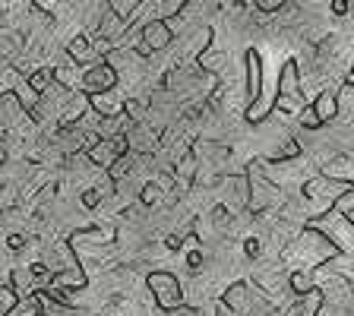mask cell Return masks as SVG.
Segmentation results:
<instances>
[{
  "label": "cell",
  "instance_id": "4",
  "mask_svg": "<svg viewBox=\"0 0 354 316\" xmlns=\"http://www.w3.org/2000/svg\"><path fill=\"white\" fill-rule=\"evenodd\" d=\"M146 285L152 291L155 304L165 310V313H177V310H184V288H180V279L168 269H155V272L146 275Z\"/></svg>",
  "mask_w": 354,
  "mask_h": 316
},
{
  "label": "cell",
  "instance_id": "10",
  "mask_svg": "<svg viewBox=\"0 0 354 316\" xmlns=\"http://www.w3.org/2000/svg\"><path fill=\"white\" fill-rule=\"evenodd\" d=\"M66 57L73 60L76 66H92V64H98V60H104L102 54H98V48H95V41H88L86 35H73L70 38V44H66Z\"/></svg>",
  "mask_w": 354,
  "mask_h": 316
},
{
  "label": "cell",
  "instance_id": "1",
  "mask_svg": "<svg viewBox=\"0 0 354 316\" xmlns=\"http://www.w3.org/2000/svg\"><path fill=\"white\" fill-rule=\"evenodd\" d=\"M339 253L342 247L335 243V237H329L319 228H304L281 253V263L291 272H310V269H319V266L339 259Z\"/></svg>",
  "mask_w": 354,
  "mask_h": 316
},
{
  "label": "cell",
  "instance_id": "7",
  "mask_svg": "<svg viewBox=\"0 0 354 316\" xmlns=\"http://www.w3.org/2000/svg\"><path fill=\"white\" fill-rule=\"evenodd\" d=\"M127 149H130V142H127V136H114V140H98V146L88 149V162L95 165V168H114V165L120 162V158H127Z\"/></svg>",
  "mask_w": 354,
  "mask_h": 316
},
{
  "label": "cell",
  "instance_id": "26",
  "mask_svg": "<svg viewBox=\"0 0 354 316\" xmlns=\"http://www.w3.org/2000/svg\"><path fill=\"white\" fill-rule=\"evenodd\" d=\"M348 10H351V3H348V0H335V3H332V13H339V16H345Z\"/></svg>",
  "mask_w": 354,
  "mask_h": 316
},
{
  "label": "cell",
  "instance_id": "24",
  "mask_svg": "<svg viewBox=\"0 0 354 316\" xmlns=\"http://www.w3.org/2000/svg\"><path fill=\"white\" fill-rule=\"evenodd\" d=\"M22 247H26V237H22V234H10L7 237V250L10 253H19Z\"/></svg>",
  "mask_w": 354,
  "mask_h": 316
},
{
  "label": "cell",
  "instance_id": "19",
  "mask_svg": "<svg viewBox=\"0 0 354 316\" xmlns=\"http://www.w3.org/2000/svg\"><path fill=\"white\" fill-rule=\"evenodd\" d=\"M29 275H32V281H35V285H51V281H54V272L44 263H32L29 266Z\"/></svg>",
  "mask_w": 354,
  "mask_h": 316
},
{
  "label": "cell",
  "instance_id": "27",
  "mask_svg": "<svg viewBox=\"0 0 354 316\" xmlns=\"http://www.w3.org/2000/svg\"><path fill=\"white\" fill-rule=\"evenodd\" d=\"M345 86H351V89H354V60H351V66H348V76H345Z\"/></svg>",
  "mask_w": 354,
  "mask_h": 316
},
{
  "label": "cell",
  "instance_id": "25",
  "mask_svg": "<svg viewBox=\"0 0 354 316\" xmlns=\"http://www.w3.org/2000/svg\"><path fill=\"white\" fill-rule=\"evenodd\" d=\"M13 203H16V190L13 187H3V209H13Z\"/></svg>",
  "mask_w": 354,
  "mask_h": 316
},
{
  "label": "cell",
  "instance_id": "8",
  "mask_svg": "<svg viewBox=\"0 0 354 316\" xmlns=\"http://www.w3.org/2000/svg\"><path fill=\"white\" fill-rule=\"evenodd\" d=\"M158 127L149 124V120H140V124H130V130H127V142H130V152H155L158 149Z\"/></svg>",
  "mask_w": 354,
  "mask_h": 316
},
{
  "label": "cell",
  "instance_id": "11",
  "mask_svg": "<svg viewBox=\"0 0 354 316\" xmlns=\"http://www.w3.org/2000/svg\"><path fill=\"white\" fill-rule=\"evenodd\" d=\"M243 64H247V70H243V73H247V98L257 104L259 98H263V60H259V54L250 48V51L243 54Z\"/></svg>",
  "mask_w": 354,
  "mask_h": 316
},
{
  "label": "cell",
  "instance_id": "6",
  "mask_svg": "<svg viewBox=\"0 0 354 316\" xmlns=\"http://www.w3.org/2000/svg\"><path fill=\"white\" fill-rule=\"evenodd\" d=\"M171 41H174V32L168 29V22L155 19V22H149V26H142L140 29L136 54H140V57H149V54H155V51H165Z\"/></svg>",
  "mask_w": 354,
  "mask_h": 316
},
{
  "label": "cell",
  "instance_id": "12",
  "mask_svg": "<svg viewBox=\"0 0 354 316\" xmlns=\"http://www.w3.org/2000/svg\"><path fill=\"white\" fill-rule=\"evenodd\" d=\"M86 285H88V275L82 272L80 266H70V269L54 272V281L48 288H51V291H64V295H70V291H82Z\"/></svg>",
  "mask_w": 354,
  "mask_h": 316
},
{
  "label": "cell",
  "instance_id": "9",
  "mask_svg": "<svg viewBox=\"0 0 354 316\" xmlns=\"http://www.w3.org/2000/svg\"><path fill=\"white\" fill-rule=\"evenodd\" d=\"M221 206L228 209L231 215L243 212V209H250V177H247V174H234V177H231V180H228V199H225Z\"/></svg>",
  "mask_w": 354,
  "mask_h": 316
},
{
  "label": "cell",
  "instance_id": "17",
  "mask_svg": "<svg viewBox=\"0 0 354 316\" xmlns=\"http://www.w3.org/2000/svg\"><path fill=\"white\" fill-rule=\"evenodd\" d=\"M162 196H165V187L158 184V180H149V184L140 190V203H142V206H158V203H162Z\"/></svg>",
  "mask_w": 354,
  "mask_h": 316
},
{
  "label": "cell",
  "instance_id": "15",
  "mask_svg": "<svg viewBox=\"0 0 354 316\" xmlns=\"http://www.w3.org/2000/svg\"><path fill=\"white\" fill-rule=\"evenodd\" d=\"M323 304H326V297H323V291H310V295H301L291 307H288V313L285 316H319V310H323Z\"/></svg>",
  "mask_w": 354,
  "mask_h": 316
},
{
  "label": "cell",
  "instance_id": "14",
  "mask_svg": "<svg viewBox=\"0 0 354 316\" xmlns=\"http://www.w3.org/2000/svg\"><path fill=\"white\" fill-rule=\"evenodd\" d=\"M313 111H317V118L323 120V124H332V120L339 118V86L323 89V92L313 98Z\"/></svg>",
  "mask_w": 354,
  "mask_h": 316
},
{
  "label": "cell",
  "instance_id": "22",
  "mask_svg": "<svg viewBox=\"0 0 354 316\" xmlns=\"http://www.w3.org/2000/svg\"><path fill=\"white\" fill-rule=\"evenodd\" d=\"M301 127H307V130H319V127H323V120L317 118V111H313V104H310V108L301 114Z\"/></svg>",
  "mask_w": 354,
  "mask_h": 316
},
{
  "label": "cell",
  "instance_id": "2",
  "mask_svg": "<svg viewBox=\"0 0 354 316\" xmlns=\"http://www.w3.org/2000/svg\"><path fill=\"white\" fill-rule=\"evenodd\" d=\"M310 104L301 95V70L295 60H285L279 73V98H275V111H281L285 118H301Z\"/></svg>",
  "mask_w": 354,
  "mask_h": 316
},
{
  "label": "cell",
  "instance_id": "23",
  "mask_svg": "<svg viewBox=\"0 0 354 316\" xmlns=\"http://www.w3.org/2000/svg\"><path fill=\"white\" fill-rule=\"evenodd\" d=\"M243 253H247L250 259H257L259 253H263V250H259V241H257V237H247V241H243Z\"/></svg>",
  "mask_w": 354,
  "mask_h": 316
},
{
  "label": "cell",
  "instance_id": "21",
  "mask_svg": "<svg viewBox=\"0 0 354 316\" xmlns=\"http://www.w3.org/2000/svg\"><path fill=\"white\" fill-rule=\"evenodd\" d=\"M332 212L345 215V219H351V215H354V184L348 187V193L339 199V203H335V209H332Z\"/></svg>",
  "mask_w": 354,
  "mask_h": 316
},
{
  "label": "cell",
  "instance_id": "16",
  "mask_svg": "<svg viewBox=\"0 0 354 316\" xmlns=\"http://www.w3.org/2000/svg\"><path fill=\"white\" fill-rule=\"evenodd\" d=\"M108 7H111V13H118L127 26H133L136 13L142 10V0H108Z\"/></svg>",
  "mask_w": 354,
  "mask_h": 316
},
{
  "label": "cell",
  "instance_id": "18",
  "mask_svg": "<svg viewBox=\"0 0 354 316\" xmlns=\"http://www.w3.org/2000/svg\"><path fill=\"white\" fill-rule=\"evenodd\" d=\"M7 316H41V304H38V297H22L19 304H16L13 310H10Z\"/></svg>",
  "mask_w": 354,
  "mask_h": 316
},
{
  "label": "cell",
  "instance_id": "13",
  "mask_svg": "<svg viewBox=\"0 0 354 316\" xmlns=\"http://www.w3.org/2000/svg\"><path fill=\"white\" fill-rule=\"evenodd\" d=\"M88 102H92V111H95V114H102L104 120L127 114V98H124V95H118V92H104V95H92Z\"/></svg>",
  "mask_w": 354,
  "mask_h": 316
},
{
  "label": "cell",
  "instance_id": "3",
  "mask_svg": "<svg viewBox=\"0 0 354 316\" xmlns=\"http://www.w3.org/2000/svg\"><path fill=\"white\" fill-rule=\"evenodd\" d=\"M250 177V212H269V209H285V187L272 184L269 177L263 174L257 162L247 171Z\"/></svg>",
  "mask_w": 354,
  "mask_h": 316
},
{
  "label": "cell",
  "instance_id": "5",
  "mask_svg": "<svg viewBox=\"0 0 354 316\" xmlns=\"http://www.w3.org/2000/svg\"><path fill=\"white\" fill-rule=\"evenodd\" d=\"M120 73L114 70V66L108 64V60H98V64L86 66L82 70V95H104V92H114V86H118Z\"/></svg>",
  "mask_w": 354,
  "mask_h": 316
},
{
  "label": "cell",
  "instance_id": "20",
  "mask_svg": "<svg viewBox=\"0 0 354 316\" xmlns=\"http://www.w3.org/2000/svg\"><path fill=\"white\" fill-rule=\"evenodd\" d=\"M19 301H22V297L16 295V291H13V288H10V285H7V281H3V288H0V307H3V316H7L10 310H13V307H16V304H19Z\"/></svg>",
  "mask_w": 354,
  "mask_h": 316
}]
</instances>
